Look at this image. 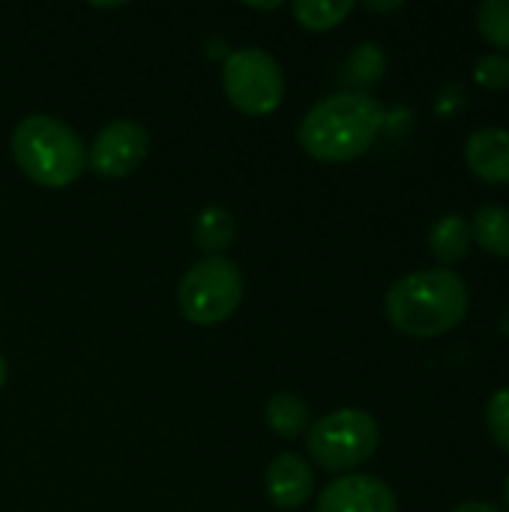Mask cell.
Wrapping results in <instances>:
<instances>
[{
  "mask_svg": "<svg viewBox=\"0 0 509 512\" xmlns=\"http://www.w3.org/2000/svg\"><path fill=\"white\" fill-rule=\"evenodd\" d=\"M474 243L483 246L495 258H509V207L486 204L471 219Z\"/></svg>",
  "mask_w": 509,
  "mask_h": 512,
  "instance_id": "5bb4252c",
  "label": "cell"
},
{
  "mask_svg": "<svg viewBox=\"0 0 509 512\" xmlns=\"http://www.w3.org/2000/svg\"><path fill=\"white\" fill-rule=\"evenodd\" d=\"M243 273L234 261L222 255H207L204 261L192 264L177 288L180 312L189 324L213 327L228 321L237 306L243 303Z\"/></svg>",
  "mask_w": 509,
  "mask_h": 512,
  "instance_id": "277c9868",
  "label": "cell"
},
{
  "mask_svg": "<svg viewBox=\"0 0 509 512\" xmlns=\"http://www.w3.org/2000/svg\"><path fill=\"white\" fill-rule=\"evenodd\" d=\"M264 417H267V426L279 435V438H297L303 432H309L312 426V411L309 405L294 396V393H276L267 399V408H264Z\"/></svg>",
  "mask_w": 509,
  "mask_h": 512,
  "instance_id": "4fadbf2b",
  "label": "cell"
},
{
  "mask_svg": "<svg viewBox=\"0 0 509 512\" xmlns=\"http://www.w3.org/2000/svg\"><path fill=\"white\" fill-rule=\"evenodd\" d=\"M192 237H195V246L207 255H219L225 252L234 237H237V222L231 216V210L219 207V204H210L204 207L198 216H195V225H192Z\"/></svg>",
  "mask_w": 509,
  "mask_h": 512,
  "instance_id": "7c38bea8",
  "label": "cell"
},
{
  "mask_svg": "<svg viewBox=\"0 0 509 512\" xmlns=\"http://www.w3.org/2000/svg\"><path fill=\"white\" fill-rule=\"evenodd\" d=\"M486 426H489L492 441H495L504 453H509V387L498 390V393L489 399Z\"/></svg>",
  "mask_w": 509,
  "mask_h": 512,
  "instance_id": "ac0fdd59",
  "label": "cell"
},
{
  "mask_svg": "<svg viewBox=\"0 0 509 512\" xmlns=\"http://www.w3.org/2000/svg\"><path fill=\"white\" fill-rule=\"evenodd\" d=\"M474 78L486 90H507L509 87V57L507 54H483L477 60Z\"/></svg>",
  "mask_w": 509,
  "mask_h": 512,
  "instance_id": "d6986e66",
  "label": "cell"
},
{
  "mask_svg": "<svg viewBox=\"0 0 509 512\" xmlns=\"http://www.w3.org/2000/svg\"><path fill=\"white\" fill-rule=\"evenodd\" d=\"M366 6H369V9H381V12H384V9H399L402 3H366Z\"/></svg>",
  "mask_w": 509,
  "mask_h": 512,
  "instance_id": "44dd1931",
  "label": "cell"
},
{
  "mask_svg": "<svg viewBox=\"0 0 509 512\" xmlns=\"http://www.w3.org/2000/svg\"><path fill=\"white\" fill-rule=\"evenodd\" d=\"M222 87L246 117H267L285 102V72L264 48H237L225 57Z\"/></svg>",
  "mask_w": 509,
  "mask_h": 512,
  "instance_id": "8992f818",
  "label": "cell"
},
{
  "mask_svg": "<svg viewBox=\"0 0 509 512\" xmlns=\"http://www.w3.org/2000/svg\"><path fill=\"white\" fill-rule=\"evenodd\" d=\"M453 512H504V510H498L495 504H486V501H465V504H459Z\"/></svg>",
  "mask_w": 509,
  "mask_h": 512,
  "instance_id": "ffe728a7",
  "label": "cell"
},
{
  "mask_svg": "<svg viewBox=\"0 0 509 512\" xmlns=\"http://www.w3.org/2000/svg\"><path fill=\"white\" fill-rule=\"evenodd\" d=\"M471 309L465 279L447 267L408 273L384 297L387 321L411 339H438L456 330Z\"/></svg>",
  "mask_w": 509,
  "mask_h": 512,
  "instance_id": "6da1fadb",
  "label": "cell"
},
{
  "mask_svg": "<svg viewBox=\"0 0 509 512\" xmlns=\"http://www.w3.org/2000/svg\"><path fill=\"white\" fill-rule=\"evenodd\" d=\"M384 126V108L375 96L345 90L315 102L300 120V147L318 162H351L363 156Z\"/></svg>",
  "mask_w": 509,
  "mask_h": 512,
  "instance_id": "7a4b0ae2",
  "label": "cell"
},
{
  "mask_svg": "<svg viewBox=\"0 0 509 512\" xmlns=\"http://www.w3.org/2000/svg\"><path fill=\"white\" fill-rule=\"evenodd\" d=\"M315 512H399V501L384 480L369 474H348L321 492Z\"/></svg>",
  "mask_w": 509,
  "mask_h": 512,
  "instance_id": "ba28073f",
  "label": "cell"
},
{
  "mask_svg": "<svg viewBox=\"0 0 509 512\" xmlns=\"http://www.w3.org/2000/svg\"><path fill=\"white\" fill-rule=\"evenodd\" d=\"M468 168L486 183H509V129L486 126L465 141Z\"/></svg>",
  "mask_w": 509,
  "mask_h": 512,
  "instance_id": "30bf717a",
  "label": "cell"
},
{
  "mask_svg": "<svg viewBox=\"0 0 509 512\" xmlns=\"http://www.w3.org/2000/svg\"><path fill=\"white\" fill-rule=\"evenodd\" d=\"M474 246V234H471V222L459 213L441 216L432 231H429V249L441 264H459L468 258Z\"/></svg>",
  "mask_w": 509,
  "mask_h": 512,
  "instance_id": "8fae6325",
  "label": "cell"
},
{
  "mask_svg": "<svg viewBox=\"0 0 509 512\" xmlns=\"http://www.w3.org/2000/svg\"><path fill=\"white\" fill-rule=\"evenodd\" d=\"M351 9H354L351 0H297V3H291L297 24L306 30H315V33L339 27L351 15Z\"/></svg>",
  "mask_w": 509,
  "mask_h": 512,
  "instance_id": "9a60e30c",
  "label": "cell"
},
{
  "mask_svg": "<svg viewBox=\"0 0 509 512\" xmlns=\"http://www.w3.org/2000/svg\"><path fill=\"white\" fill-rule=\"evenodd\" d=\"M378 441H381L378 420L360 408H339L321 417L318 423H312L306 432L309 456L315 459V465L333 474L369 462L378 450Z\"/></svg>",
  "mask_w": 509,
  "mask_h": 512,
  "instance_id": "5b68a950",
  "label": "cell"
},
{
  "mask_svg": "<svg viewBox=\"0 0 509 512\" xmlns=\"http://www.w3.org/2000/svg\"><path fill=\"white\" fill-rule=\"evenodd\" d=\"M9 144L21 174L45 189H66L87 165L78 132L51 114H27L15 126Z\"/></svg>",
  "mask_w": 509,
  "mask_h": 512,
  "instance_id": "3957f363",
  "label": "cell"
},
{
  "mask_svg": "<svg viewBox=\"0 0 509 512\" xmlns=\"http://www.w3.org/2000/svg\"><path fill=\"white\" fill-rule=\"evenodd\" d=\"M150 153V132L129 117L111 120L108 126H102L90 144L87 162L99 177H126L132 174Z\"/></svg>",
  "mask_w": 509,
  "mask_h": 512,
  "instance_id": "52a82bcc",
  "label": "cell"
},
{
  "mask_svg": "<svg viewBox=\"0 0 509 512\" xmlns=\"http://www.w3.org/2000/svg\"><path fill=\"white\" fill-rule=\"evenodd\" d=\"M504 495H507V504H509V477H507V486H504Z\"/></svg>",
  "mask_w": 509,
  "mask_h": 512,
  "instance_id": "603a6c76",
  "label": "cell"
},
{
  "mask_svg": "<svg viewBox=\"0 0 509 512\" xmlns=\"http://www.w3.org/2000/svg\"><path fill=\"white\" fill-rule=\"evenodd\" d=\"M264 489L267 498L282 507V510H297L303 504H309L312 492H315V474L312 465L297 456V453H279L264 474Z\"/></svg>",
  "mask_w": 509,
  "mask_h": 512,
  "instance_id": "9c48e42d",
  "label": "cell"
},
{
  "mask_svg": "<svg viewBox=\"0 0 509 512\" xmlns=\"http://www.w3.org/2000/svg\"><path fill=\"white\" fill-rule=\"evenodd\" d=\"M3 384H6V360L0 354V390H3Z\"/></svg>",
  "mask_w": 509,
  "mask_h": 512,
  "instance_id": "7402d4cb",
  "label": "cell"
},
{
  "mask_svg": "<svg viewBox=\"0 0 509 512\" xmlns=\"http://www.w3.org/2000/svg\"><path fill=\"white\" fill-rule=\"evenodd\" d=\"M351 75L360 81V84H372V81H378L381 75H384V69H387V57H384V51H381V45H375V42H363V45H357L354 48V54H351Z\"/></svg>",
  "mask_w": 509,
  "mask_h": 512,
  "instance_id": "e0dca14e",
  "label": "cell"
},
{
  "mask_svg": "<svg viewBox=\"0 0 509 512\" xmlns=\"http://www.w3.org/2000/svg\"><path fill=\"white\" fill-rule=\"evenodd\" d=\"M477 27H480V36L489 45H495L501 51H509V0H486V3H480Z\"/></svg>",
  "mask_w": 509,
  "mask_h": 512,
  "instance_id": "2e32d148",
  "label": "cell"
}]
</instances>
